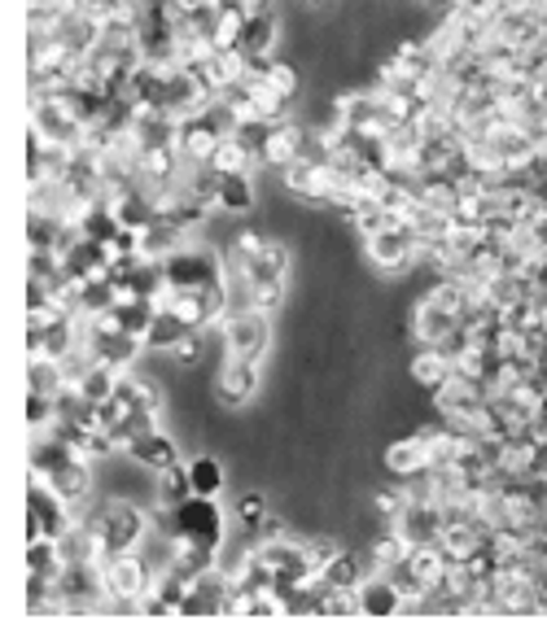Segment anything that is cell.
<instances>
[{
  "mask_svg": "<svg viewBox=\"0 0 547 642\" xmlns=\"http://www.w3.org/2000/svg\"><path fill=\"white\" fill-rule=\"evenodd\" d=\"M206 332H210V328H193V332H184L180 345H175L167 358H171L175 367H197V363L206 358Z\"/></svg>",
  "mask_w": 547,
  "mask_h": 642,
  "instance_id": "83f0119b",
  "label": "cell"
},
{
  "mask_svg": "<svg viewBox=\"0 0 547 642\" xmlns=\"http://www.w3.org/2000/svg\"><path fill=\"white\" fill-rule=\"evenodd\" d=\"M276 44H281V13L272 9V0H250V13H246V26H241V44H237V53H263V57H276Z\"/></svg>",
  "mask_w": 547,
  "mask_h": 642,
  "instance_id": "4fadbf2b",
  "label": "cell"
},
{
  "mask_svg": "<svg viewBox=\"0 0 547 642\" xmlns=\"http://www.w3.org/2000/svg\"><path fill=\"white\" fill-rule=\"evenodd\" d=\"M110 316L118 320V328H123L127 336H140V341H145L149 323H153V316H158V302H153V298H118Z\"/></svg>",
  "mask_w": 547,
  "mask_h": 642,
  "instance_id": "ffe728a7",
  "label": "cell"
},
{
  "mask_svg": "<svg viewBox=\"0 0 547 642\" xmlns=\"http://www.w3.org/2000/svg\"><path fill=\"white\" fill-rule=\"evenodd\" d=\"M364 254H368V263H373L377 272L395 276V272H408L412 263H421V237H417L408 223L395 219L390 228H381L377 237L364 241Z\"/></svg>",
  "mask_w": 547,
  "mask_h": 642,
  "instance_id": "ba28073f",
  "label": "cell"
},
{
  "mask_svg": "<svg viewBox=\"0 0 547 642\" xmlns=\"http://www.w3.org/2000/svg\"><path fill=\"white\" fill-rule=\"evenodd\" d=\"M153 494H158V507H175L193 494V477H189V463H175L167 472L153 477Z\"/></svg>",
  "mask_w": 547,
  "mask_h": 642,
  "instance_id": "484cf974",
  "label": "cell"
},
{
  "mask_svg": "<svg viewBox=\"0 0 547 642\" xmlns=\"http://www.w3.org/2000/svg\"><path fill=\"white\" fill-rule=\"evenodd\" d=\"M237 280H285L289 276V245L272 241L263 232H241L237 237V259H232Z\"/></svg>",
  "mask_w": 547,
  "mask_h": 642,
  "instance_id": "5b68a950",
  "label": "cell"
},
{
  "mask_svg": "<svg viewBox=\"0 0 547 642\" xmlns=\"http://www.w3.org/2000/svg\"><path fill=\"white\" fill-rule=\"evenodd\" d=\"M452 371H456V363H452L443 349H421V354L412 358V380H417L421 389H430V393H434Z\"/></svg>",
  "mask_w": 547,
  "mask_h": 642,
  "instance_id": "603a6c76",
  "label": "cell"
},
{
  "mask_svg": "<svg viewBox=\"0 0 547 642\" xmlns=\"http://www.w3.org/2000/svg\"><path fill=\"white\" fill-rule=\"evenodd\" d=\"M184 332H193V328L180 320V316H171V311L158 307V316H153L149 332H145V354H171Z\"/></svg>",
  "mask_w": 547,
  "mask_h": 642,
  "instance_id": "d6986e66",
  "label": "cell"
},
{
  "mask_svg": "<svg viewBox=\"0 0 547 642\" xmlns=\"http://www.w3.org/2000/svg\"><path fill=\"white\" fill-rule=\"evenodd\" d=\"M31 131H39L48 145H66V149H79L88 140L83 118L61 96H31Z\"/></svg>",
  "mask_w": 547,
  "mask_h": 642,
  "instance_id": "52a82bcc",
  "label": "cell"
},
{
  "mask_svg": "<svg viewBox=\"0 0 547 642\" xmlns=\"http://www.w3.org/2000/svg\"><path fill=\"white\" fill-rule=\"evenodd\" d=\"M162 280L167 289H210L228 280V263L210 245H180L171 259H162Z\"/></svg>",
  "mask_w": 547,
  "mask_h": 642,
  "instance_id": "3957f363",
  "label": "cell"
},
{
  "mask_svg": "<svg viewBox=\"0 0 547 642\" xmlns=\"http://www.w3.org/2000/svg\"><path fill=\"white\" fill-rule=\"evenodd\" d=\"M189 477H193V494H210V498H219L228 485V468L215 455H193Z\"/></svg>",
  "mask_w": 547,
  "mask_h": 642,
  "instance_id": "cb8c5ba5",
  "label": "cell"
},
{
  "mask_svg": "<svg viewBox=\"0 0 547 642\" xmlns=\"http://www.w3.org/2000/svg\"><path fill=\"white\" fill-rule=\"evenodd\" d=\"M180 245H189V232H184V228H175V223H167L162 215H158L145 232H136V250H140V259H153V263L171 259Z\"/></svg>",
  "mask_w": 547,
  "mask_h": 642,
  "instance_id": "ac0fdd59",
  "label": "cell"
},
{
  "mask_svg": "<svg viewBox=\"0 0 547 642\" xmlns=\"http://www.w3.org/2000/svg\"><path fill=\"white\" fill-rule=\"evenodd\" d=\"M267 83H272L285 101H298V92H303V74H298V66H294V61H281V57H276V66H272Z\"/></svg>",
  "mask_w": 547,
  "mask_h": 642,
  "instance_id": "f1b7e54d",
  "label": "cell"
},
{
  "mask_svg": "<svg viewBox=\"0 0 547 642\" xmlns=\"http://www.w3.org/2000/svg\"><path fill=\"white\" fill-rule=\"evenodd\" d=\"M215 389H219V402H224V406H246V402H254V393L263 389V363L228 354L224 367H219V385H215Z\"/></svg>",
  "mask_w": 547,
  "mask_h": 642,
  "instance_id": "7c38bea8",
  "label": "cell"
},
{
  "mask_svg": "<svg viewBox=\"0 0 547 642\" xmlns=\"http://www.w3.org/2000/svg\"><path fill=\"white\" fill-rule=\"evenodd\" d=\"M167 520V538L175 542H197V547H210V551H224V538H228V520L219 512V503L210 494H189L184 503L175 507H162L158 512Z\"/></svg>",
  "mask_w": 547,
  "mask_h": 642,
  "instance_id": "7a4b0ae2",
  "label": "cell"
},
{
  "mask_svg": "<svg viewBox=\"0 0 547 642\" xmlns=\"http://www.w3.org/2000/svg\"><path fill=\"white\" fill-rule=\"evenodd\" d=\"M79 529L92 534V542H96V569H101L114 555L140 551L145 529H149V516L132 498H101V503L79 507Z\"/></svg>",
  "mask_w": 547,
  "mask_h": 642,
  "instance_id": "6da1fadb",
  "label": "cell"
},
{
  "mask_svg": "<svg viewBox=\"0 0 547 642\" xmlns=\"http://www.w3.org/2000/svg\"><path fill=\"white\" fill-rule=\"evenodd\" d=\"M101 591L110 599H140L153 591V569L140 560V551H127V555H114L101 564Z\"/></svg>",
  "mask_w": 547,
  "mask_h": 642,
  "instance_id": "9c48e42d",
  "label": "cell"
},
{
  "mask_svg": "<svg viewBox=\"0 0 547 642\" xmlns=\"http://www.w3.org/2000/svg\"><path fill=\"white\" fill-rule=\"evenodd\" d=\"M346 219H351V228H355L364 241H368V237H377L381 228H390V223H395V215H390L377 197H360V202L346 210Z\"/></svg>",
  "mask_w": 547,
  "mask_h": 642,
  "instance_id": "7402d4cb",
  "label": "cell"
},
{
  "mask_svg": "<svg viewBox=\"0 0 547 642\" xmlns=\"http://www.w3.org/2000/svg\"><path fill=\"white\" fill-rule=\"evenodd\" d=\"M408 332H412V341H417L421 349H438V345H447V341L460 332V320H456L452 311H443L438 302L421 298V302H417V311H412Z\"/></svg>",
  "mask_w": 547,
  "mask_h": 642,
  "instance_id": "5bb4252c",
  "label": "cell"
},
{
  "mask_svg": "<svg viewBox=\"0 0 547 642\" xmlns=\"http://www.w3.org/2000/svg\"><path fill=\"white\" fill-rule=\"evenodd\" d=\"M224 136H228V131L210 118V110H202V114H193V118H180L175 149H180L184 167H206V162H210V153H215V145H219Z\"/></svg>",
  "mask_w": 547,
  "mask_h": 642,
  "instance_id": "8fae6325",
  "label": "cell"
},
{
  "mask_svg": "<svg viewBox=\"0 0 547 642\" xmlns=\"http://www.w3.org/2000/svg\"><path fill=\"white\" fill-rule=\"evenodd\" d=\"M79 525V512L39 477L31 472V494H26V542L31 538H66Z\"/></svg>",
  "mask_w": 547,
  "mask_h": 642,
  "instance_id": "277c9868",
  "label": "cell"
},
{
  "mask_svg": "<svg viewBox=\"0 0 547 642\" xmlns=\"http://www.w3.org/2000/svg\"><path fill=\"white\" fill-rule=\"evenodd\" d=\"M127 459L136 463V468H145V472H167V468H175L180 463V446L162 433V428H149V433H140L132 446H127Z\"/></svg>",
  "mask_w": 547,
  "mask_h": 642,
  "instance_id": "9a60e30c",
  "label": "cell"
},
{
  "mask_svg": "<svg viewBox=\"0 0 547 642\" xmlns=\"http://www.w3.org/2000/svg\"><path fill=\"white\" fill-rule=\"evenodd\" d=\"M26 385L35 393H61L66 389V371H61V358H48V354H26Z\"/></svg>",
  "mask_w": 547,
  "mask_h": 642,
  "instance_id": "44dd1931",
  "label": "cell"
},
{
  "mask_svg": "<svg viewBox=\"0 0 547 642\" xmlns=\"http://www.w3.org/2000/svg\"><path fill=\"white\" fill-rule=\"evenodd\" d=\"M215 175H237V171H250L254 167V153L237 140V136H224L219 145H215V153H210V162H206Z\"/></svg>",
  "mask_w": 547,
  "mask_h": 642,
  "instance_id": "d4e9b609",
  "label": "cell"
},
{
  "mask_svg": "<svg viewBox=\"0 0 547 642\" xmlns=\"http://www.w3.org/2000/svg\"><path fill=\"white\" fill-rule=\"evenodd\" d=\"M241 289H246V307H259V311H267V316H276L281 311V302H285V280H237Z\"/></svg>",
  "mask_w": 547,
  "mask_h": 642,
  "instance_id": "4316f807",
  "label": "cell"
},
{
  "mask_svg": "<svg viewBox=\"0 0 547 642\" xmlns=\"http://www.w3.org/2000/svg\"><path fill=\"white\" fill-rule=\"evenodd\" d=\"M263 516H267V494H263V490H250V494L237 503V520H241V529H254Z\"/></svg>",
  "mask_w": 547,
  "mask_h": 642,
  "instance_id": "f546056e",
  "label": "cell"
},
{
  "mask_svg": "<svg viewBox=\"0 0 547 642\" xmlns=\"http://www.w3.org/2000/svg\"><path fill=\"white\" fill-rule=\"evenodd\" d=\"M267 345H272V316L267 311H259V307L228 311V320H224V349L228 354L263 363L267 358Z\"/></svg>",
  "mask_w": 547,
  "mask_h": 642,
  "instance_id": "8992f818",
  "label": "cell"
},
{
  "mask_svg": "<svg viewBox=\"0 0 547 642\" xmlns=\"http://www.w3.org/2000/svg\"><path fill=\"white\" fill-rule=\"evenodd\" d=\"M360 604H364V617H399L403 612V591L395 586L390 573H368L364 586H360Z\"/></svg>",
  "mask_w": 547,
  "mask_h": 642,
  "instance_id": "2e32d148",
  "label": "cell"
},
{
  "mask_svg": "<svg viewBox=\"0 0 547 642\" xmlns=\"http://www.w3.org/2000/svg\"><path fill=\"white\" fill-rule=\"evenodd\" d=\"M434 463H438V455H434L430 428H417V433H408V437H399V442L386 446V472L399 477V481L421 477V472H430Z\"/></svg>",
  "mask_w": 547,
  "mask_h": 642,
  "instance_id": "30bf717a",
  "label": "cell"
},
{
  "mask_svg": "<svg viewBox=\"0 0 547 642\" xmlns=\"http://www.w3.org/2000/svg\"><path fill=\"white\" fill-rule=\"evenodd\" d=\"M254 206H259V193H254L250 171L219 175V188H215V215H250Z\"/></svg>",
  "mask_w": 547,
  "mask_h": 642,
  "instance_id": "e0dca14e",
  "label": "cell"
}]
</instances>
